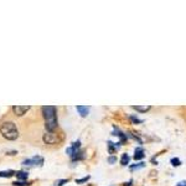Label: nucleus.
I'll list each match as a JSON object with an SVG mask.
<instances>
[{"mask_svg":"<svg viewBox=\"0 0 186 186\" xmlns=\"http://www.w3.org/2000/svg\"><path fill=\"white\" fill-rule=\"evenodd\" d=\"M15 175H16V178H17L19 181H25L27 179V176H29V174L26 171H16Z\"/></svg>","mask_w":186,"mask_h":186,"instance_id":"obj_10","label":"nucleus"},{"mask_svg":"<svg viewBox=\"0 0 186 186\" xmlns=\"http://www.w3.org/2000/svg\"><path fill=\"white\" fill-rule=\"evenodd\" d=\"M68 180H66V179H62V180H57L56 183H55V186H62L63 184H66Z\"/></svg>","mask_w":186,"mask_h":186,"instance_id":"obj_18","label":"nucleus"},{"mask_svg":"<svg viewBox=\"0 0 186 186\" xmlns=\"http://www.w3.org/2000/svg\"><path fill=\"white\" fill-rule=\"evenodd\" d=\"M76 109H77V112L81 114V117H87V115H88L90 107H87V105H77Z\"/></svg>","mask_w":186,"mask_h":186,"instance_id":"obj_6","label":"nucleus"},{"mask_svg":"<svg viewBox=\"0 0 186 186\" xmlns=\"http://www.w3.org/2000/svg\"><path fill=\"white\" fill-rule=\"evenodd\" d=\"M129 118H130V120H132L134 124H140V123H143L142 119H139V118H137V117H134V115H130Z\"/></svg>","mask_w":186,"mask_h":186,"instance_id":"obj_16","label":"nucleus"},{"mask_svg":"<svg viewBox=\"0 0 186 186\" xmlns=\"http://www.w3.org/2000/svg\"><path fill=\"white\" fill-rule=\"evenodd\" d=\"M31 109V107L30 105H14L12 107V112H14V114L16 115V117H21V115H24L26 112H29Z\"/></svg>","mask_w":186,"mask_h":186,"instance_id":"obj_5","label":"nucleus"},{"mask_svg":"<svg viewBox=\"0 0 186 186\" xmlns=\"http://www.w3.org/2000/svg\"><path fill=\"white\" fill-rule=\"evenodd\" d=\"M42 140L45 142V144H50V145L58 144L61 142V139L58 138V134L55 133V132H47V133H45L44 137H42Z\"/></svg>","mask_w":186,"mask_h":186,"instance_id":"obj_3","label":"nucleus"},{"mask_svg":"<svg viewBox=\"0 0 186 186\" xmlns=\"http://www.w3.org/2000/svg\"><path fill=\"white\" fill-rule=\"evenodd\" d=\"M42 115L45 118V127L47 132H55L57 128V115H56V107L53 105H45L41 108Z\"/></svg>","mask_w":186,"mask_h":186,"instance_id":"obj_1","label":"nucleus"},{"mask_svg":"<svg viewBox=\"0 0 186 186\" xmlns=\"http://www.w3.org/2000/svg\"><path fill=\"white\" fill-rule=\"evenodd\" d=\"M129 160H130L129 155H128V154H123V155H122V159H120V164H122L123 166H127V165L129 164Z\"/></svg>","mask_w":186,"mask_h":186,"instance_id":"obj_12","label":"nucleus"},{"mask_svg":"<svg viewBox=\"0 0 186 186\" xmlns=\"http://www.w3.org/2000/svg\"><path fill=\"white\" fill-rule=\"evenodd\" d=\"M16 174V171L14 170H4V171H0V178H11Z\"/></svg>","mask_w":186,"mask_h":186,"instance_id":"obj_11","label":"nucleus"},{"mask_svg":"<svg viewBox=\"0 0 186 186\" xmlns=\"http://www.w3.org/2000/svg\"><path fill=\"white\" fill-rule=\"evenodd\" d=\"M150 105H133V109H135L137 112H142V113H146L148 110H150Z\"/></svg>","mask_w":186,"mask_h":186,"instance_id":"obj_9","label":"nucleus"},{"mask_svg":"<svg viewBox=\"0 0 186 186\" xmlns=\"http://www.w3.org/2000/svg\"><path fill=\"white\" fill-rule=\"evenodd\" d=\"M117 161V158L115 156H110L109 159H108V163H110V164H114Z\"/></svg>","mask_w":186,"mask_h":186,"instance_id":"obj_20","label":"nucleus"},{"mask_svg":"<svg viewBox=\"0 0 186 186\" xmlns=\"http://www.w3.org/2000/svg\"><path fill=\"white\" fill-rule=\"evenodd\" d=\"M108 151H109V154H114L115 151H117V146H115V144L114 143H112V142H108Z\"/></svg>","mask_w":186,"mask_h":186,"instance_id":"obj_13","label":"nucleus"},{"mask_svg":"<svg viewBox=\"0 0 186 186\" xmlns=\"http://www.w3.org/2000/svg\"><path fill=\"white\" fill-rule=\"evenodd\" d=\"M31 184V183H26V181H15V183H12V185L14 186H29Z\"/></svg>","mask_w":186,"mask_h":186,"instance_id":"obj_15","label":"nucleus"},{"mask_svg":"<svg viewBox=\"0 0 186 186\" xmlns=\"http://www.w3.org/2000/svg\"><path fill=\"white\" fill-rule=\"evenodd\" d=\"M142 168H144V163H138V164H135V165H132V166H130V170L142 169Z\"/></svg>","mask_w":186,"mask_h":186,"instance_id":"obj_17","label":"nucleus"},{"mask_svg":"<svg viewBox=\"0 0 186 186\" xmlns=\"http://www.w3.org/2000/svg\"><path fill=\"white\" fill-rule=\"evenodd\" d=\"M42 164H44V159L41 156H39V155H36V156H34L31 159H25L22 161L24 166H37V165L41 166Z\"/></svg>","mask_w":186,"mask_h":186,"instance_id":"obj_4","label":"nucleus"},{"mask_svg":"<svg viewBox=\"0 0 186 186\" xmlns=\"http://www.w3.org/2000/svg\"><path fill=\"white\" fill-rule=\"evenodd\" d=\"M170 163H171L173 166H180V165H181V160H180L179 158H173V159L170 160Z\"/></svg>","mask_w":186,"mask_h":186,"instance_id":"obj_14","label":"nucleus"},{"mask_svg":"<svg viewBox=\"0 0 186 186\" xmlns=\"http://www.w3.org/2000/svg\"><path fill=\"white\" fill-rule=\"evenodd\" d=\"M112 135H115V137H119L120 138V142H125L127 140V135L123 133V132H120L118 128H115L114 127V130H113V133H112Z\"/></svg>","mask_w":186,"mask_h":186,"instance_id":"obj_8","label":"nucleus"},{"mask_svg":"<svg viewBox=\"0 0 186 186\" xmlns=\"http://www.w3.org/2000/svg\"><path fill=\"white\" fill-rule=\"evenodd\" d=\"M145 156V154H144V149L143 148H135V150H134V159L135 160H140V159H143Z\"/></svg>","mask_w":186,"mask_h":186,"instance_id":"obj_7","label":"nucleus"},{"mask_svg":"<svg viewBox=\"0 0 186 186\" xmlns=\"http://www.w3.org/2000/svg\"><path fill=\"white\" fill-rule=\"evenodd\" d=\"M0 134L6 139V140H16L19 138V130L17 127L14 122H4L0 125Z\"/></svg>","mask_w":186,"mask_h":186,"instance_id":"obj_2","label":"nucleus"},{"mask_svg":"<svg viewBox=\"0 0 186 186\" xmlns=\"http://www.w3.org/2000/svg\"><path fill=\"white\" fill-rule=\"evenodd\" d=\"M88 180H90V176H86V178H82V179L76 180V183H77V184H82V183H86V181H88Z\"/></svg>","mask_w":186,"mask_h":186,"instance_id":"obj_19","label":"nucleus"},{"mask_svg":"<svg viewBox=\"0 0 186 186\" xmlns=\"http://www.w3.org/2000/svg\"><path fill=\"white\" fill-rule=\"evenodd\" d=\"M124 186H132V180H130L129 183H125V184H124Z\"/></svg>","mask_w":186,"mask_h":186,"instance_id":"obj_21","label":"nucleus"}]
</instances>
